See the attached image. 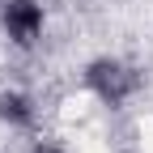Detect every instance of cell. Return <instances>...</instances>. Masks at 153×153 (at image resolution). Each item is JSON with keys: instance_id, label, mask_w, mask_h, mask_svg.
<instances>
[{"instance_id": "obj_2", "label": "cell", "mask_w": 153, "mask_h": 153, "mask_svg": "<svg viewBox=\"0 0 153 153\" xmlns=\"http://www.w3.org/2000/svg\"><path fill=\"white\" fill-rule=\"evenodd\" d=\"M4 34L17 47L38 43V34H43V4H34V0H4Z\"/></svg>"}, {"instance_id": "obj_3", "label": "cell", "mask_w": 153, "mask_h": 153, "mask_svg": "<svg viewBox=\"0 0 153 153\" xmlns=\"http://www.w3.org/2000/svg\"><path fill=\"white\" fill-rule=\"evenodd\" d=\"M34 119V106L26 94H17V89H4L0 94V123H9V128H30Z\"/></svg>"}, {"instance_id": "obj_1", "label": "cell", "mask_w": 153, "mask_h": 153, "mask_svg": "<svg viewBox=\"0 0 153 153\" xmlns=\"http://www.w3.org/2000/svg\"><path fill=\"white\" fill-rule=\"evenodd\" d=\"M85 85L98 94L106 106H119L128 94L136 89V76H132V68L119 64V60H94L85 68Z\"/></svg>"}, {"instance_id": "obj_4", "label": "cell", "mask_w": 153, "mask_h": 153, "mask_svg": "<svg viewBox=\"0 0 153 153\" xmlns=\"http://www.w3.org/2000/svg\"><path fill=\"white\" fill-rule=\"evenodd\" d=\"M34 153H64V149H55V145H38Z\"/></svg>"}]
</instances>
